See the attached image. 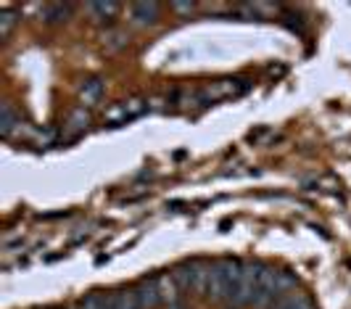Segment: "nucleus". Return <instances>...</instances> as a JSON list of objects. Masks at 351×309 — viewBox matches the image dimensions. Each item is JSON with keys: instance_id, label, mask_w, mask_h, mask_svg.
<instances>
[{"instance_id": "obj_1", "label": "nucleus", "mask_w": 351, "mask_h": 309, "mask_svg": "<svg viewBox=\"0 0 351 309\" xmlns=\"http://www.w3.org/2000/svg\"><path fill=\"white\" fill-rule=\"evenodd\" d=\"M243 262L241 259H219L214 262L209 270V283H206V299L211 301H225L230 296V288L235 286L241 275Z\"/></svg>"}, {"instance_id": "obj_2", "label": "nucleus", "mask_w": 351, "mask_h": 309, "mask_svg": "<svg viewBox=\"0 0 351 309\" xmlns=\"http://www.w3.org/2000/svg\"><path fill=\"white\" fill-rule=\"evenodd\" d=\"M209 270L211 264L206 262H185V264H180L172 270L175 275L177 286H180V291H191V293H198V296H206V283H209Z\"/></svg>"}, {"instance_id": "obj_3", "label": "nucleus", "mask_w": 351, "mask_h": 309, "mask_svg": "<svg viewBox=\"0 0 351 309\" xmlns=\"http://www.w3.org/2000/svg\"><path fill=\"white\" fill-rule=\"evenodd\" d=\"M259 270H262V264L243 262V267H241V275H238L235 286L230 288L228 301H232L235 307L254 304V296H256V283H259Z\"/></svg>"}, {"instance_id": "obj_4", "label": "nucleus", "mask_w": 351, "mask_h": 309, "mask_svg": "<svg viewBox=\"0 0 351 309\" xmlns=\"http://www.w3.org/2000/svg\"><path fill=\"white\" fill-rule=\"evenodd\" d=\"M243 87L246 85H243L241 80H219V82L209 85L206 90H201L198 98L204 103H217V101H222V98H230V95H238Z\"/></svg>"}, {"instance_id": "obj_5", "label": "nucleus", "mask_w": 351, "mask_h": 309, "mask_svg": "<svg viewBox=\"0 0 351 309\" xmlns=\"http://www.w3.org/2000/svg\"><path fill=\"white\" fill-rule=\"evenodd\" d=\"M138 301H141L143 309H158L161 307V296H158V286H156V275L154 277H145L138 283Z\"/></svg>"}, {"instance_id": "obj_6", "label": "nucleus", "mask_w": 351, "mask_h": 309, "mask_svg": "<svg viewBox=\"0 0 351 309\" xmlns=\"http://www.w3.org/2000/svg\"><path fill=\"white\" fill-rule=\"evenodd\" d=\"M156 286H158V296H161V307H164V304H177L180 286H177L175 275H172V273H158L156 275Z\"/></svg>"}, {"instance_id": "obj_7", "label": "nucleus", "mask_w": 351, "mask_h": 309, "mask_svg": "<svg viewBox=\"0 0 351 309\" xmlns=\"http://www.w3.org/2000/svg\"><path fill=\"white\" fill-rule=\"evenodd\" d=\"M104 93H106L104 80H98V77L88 80L85 85L80 87V101H82V108H85V106H95V103L104 98Z\"/></svg>"}, {"instance_id": "obj_8", "label": "nucleus", "mask_w": 351, "mask_h": 309, "mask_svg": "<svg viewBox=\"0 0 351 309\" xmlns=\"http://www.w3.org/2000/svg\"><path fill=\"white\" fill-rule=\"evenodd\" d=\"M130 14H132V21H135V24L148 27V24H154L158 19V3H132Z\"/></svg>"}, {"instance_id": "obj_9", "label": "nucleus", "mask_w": 351, "mask_h": 309, "mask_svg": "<svg viewBox=\"0 0 351 309\" xmlns=\"http://www.w3.org/2000/svg\"><path fill=\"white\" fill-rule=\"evenodd\" d=\"M16 127H21V122H19L14 106L11 103H3V111H0V133H3V137H11Z\"/></svg>"}, {"instance_id": "obj_10", "label": "nucleus", "mask_w": 351, "mask_h": 309, "mask_svg": "<svg viewBox=\"0 0 351 309\" xmlns=\"http://www.w3.org/2000/svg\"><path fill=\"white\" fill-rule=\"evenodd\" d=\"M90 16L93 21H111V19L117 16V11H119V3H90L88 5Z\"/></svg>"}, {"instance_id": "obj_11", "label": "nucleus", "mask_w": 351, "mask_h": 309, "mask_svg": "<svg viewBox=\"0 0 351 309\" xmlns=\"http://www.w3.org/2000/svg\"><path fill=\"white\" fill-rule=\"evenodd\" d=\"M71 11H74L71 3H51V5H45V21H51V24L66 21L71 16Z\"/></svg>"}, {"instance_id": "obj_12", "label": "nucleus", "mask_w": 351, "mask_h": 309, "mask_svg": "<svg viewBox=\"0 0 351 309\" xmlns=\"http://www.w3.org/2000/svg\"><path fill=\"white\" fill-rule=\"evenodd\" d=\"M88 124H90V114L85 108H77V111H71L69 119H66V130H69L71 135H77V133L88 130Z\"/></svg>"}, {"instance_id": "obj_13", "label": "nucleus", "mask_w": 351, "mask_h": 309, "mask_svg": "<svg viewBox=\"0 0 351 309\" xmlns=\"http://www.w3.org/2000/svg\"><path fill=\"white\" fill-rule=\"evenodd\" d=\"M127 119H130V114H127V108H124V101L114 103L104 114V122H108V124H122V122H127Z\"/></svg>"}, {"instance_id": "obj_14", "label": "nucleus", "mask_w": 351, "mask_h": 309, "mask_svg": "<svg viewBox=\"0 0 351 309\" xmlns=\"http://www.w3.org/2000/svg\"><path fill=\"white\" fill-rule=\"evenodd\" d=\"M14 24H16L14 8H3V11H0V37H8L11 30H14Z\"/></svg>"}, {"instance_id": "obj_15", "label": "nucleus", "mask_w": 351, "mask_h": 309, "mask_svg": "<svg viewBox=\"0 0 351 309\" xmlns=\"http://www.w3.org/2000/svg\"><path fill=\"white\" fill-rule=\"evenodd\" d=\"M117 304H119V309H143L141 301H138V293H135V288H132V291H119V293H117Z\"/></svg>"}, {"instance_id": "obj_16", "label": "nucleus", "mask_w": 351, "mask_h": 309, "mask_svg": "<svg viewBox=\"0 0 351 309\" xmlns=\"http://www.w3.org/2000/svg\"><path fill=\"white\" fill-rule=\"evenodd\" d=\"M101 304H104V296L90 293V296H85V301L80 304V309H101Z\"/></svg>"}, {"instance_id": "obj_17", "label": "nucleus", "mask_w": 351, "mask_h": 309, "mask_svg": "<svg viewBox=\"0 0 351 309\" xmlns=\"http://www.w3.org/2000/svg\"><path fill=\"white\" fill-rule=\"evenodd\" d=\"M108 37H111V40L106 43L108 48H122V45H124V34L122 32H111Z\"/></svg>"}, {"instance_id": "obj_18", "label": "nucleus", "mask_w": 351, "mask_h": 309, "mask_svg": "<svg viewBox=\"0 0 351 309\" xmlns=\"http://www.w3.org/2000/svg\"><path fill=\"white\" fill-rule=\"evenodd\" d=\"M172 8H175L177 14H193L195 11L193 3H172Z\"/></svg>"}, {"instance_id": "obj_19", "label": "nucleus", "mask_w": 351, "mask_h": 309, "mask_svg": "<svg viewBox=\"0 0 351 309\" xmlns=\"http://www.w3.org/2000/svg\"><path fill=\"white\" fill-rule=\"evenodd\" d=\"M101 309H119V304H117V293H111V296H106L104 304H101Z\"/></svg>"}, {"instance_id": "obj_20", "label": "nucleus", "mask_w": 351, "mask_h": 309, "mask_svg": "<svg viewBox=\"0 0 351 309\" xmlns=\"http://www.w3.org/2000/svg\"><path fill=\"white\" fill-rule=\"evenodd\" d=\"M161 309H188V307H182V304L177 301V304H164V307H161Z\"/></svg>"}]
</instances>
